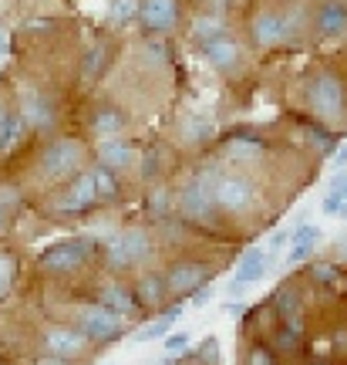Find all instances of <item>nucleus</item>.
I'll return each instance as SVG.
<instances>
[{"mask_svg": "<svg viewBox=\"0 0 347 365\" xmlns=\"http://www.w3.org/2000/svg\"><path fill=\"white\" fill-rule=\"evenodd\" d=\"M98 304L108 308V312L122 314V318L142 312L139 301H135V291H132V284H125V281H105L102 291H98Z\"/></svg>", "mask_w": 347, "mask_h": 365, "instance_id": "nucleus-13", "label": "nucleus"}, {"mask_svg": "<svg viewBox=\"0 0 347 365\" xmlns=\"http://www.w3.org/2000/svg\"><path fill=\"white\" fill-rule=\"evenodd\" d=\"M135 17L149 34H172L182 24V0H139Z\"/></svg>", "mask_w": 347, "mask_h": 365, "instance_id": "nucleus-6", "label": "nucleus"}, {"mask_svg": "<svg viewBox=\"0 0 347 365\" xmlns=\"http://www.w3.org/2000/svg\"><path fill=\"white\" fill-rule=\"evenodd\" d=\"M155 254V244H152V234L142 230V227H132L125 234L108 244V261L115 264L118 271H135L142 264H149Z\"/></svg>", "mask_w": 347, "mask_h": 365, "instance_id": "nucleus-4", "label": "nucleus"}, {"mask_svg": "<svg viewBox=\"0 0 347 365\" xmlns=\"http://www.w3.org/2000/svg\"><path fill=\"white\" fill-rule=\"evenodd\" d=\"M81 166V145L75 139H58L44 149V156H41V173L48 176V180H65L71 173Z\"/></svg>", "mask_w": 347, "mask_h": 365, "instance_id": "nucleus-9", "label": "nucleus"}, {"mask_svg": "<svg viewBox=\"0 0 347 365\" xmlns=\"http://www.w3.org/2000/svg\"><path fill=\"white\" fill-rule=\"evenodd\" d=\"M273 257H277V250H250L243 257V264H240V271H236V281L230 284V294H243L246 284H253L257 277H263V271L273 264Z\"/></svg>", "mask_w": 347, "mask_h": 365, "instance_id": "nucleus-15", "label": "nucleus"}, {"mask_svg": "<svg viewBox=\"0 0 347 365\" xmlns=\"http://www.w3.org/2000/svg\"><path fill=\"white\" fill-rule=\"evenodd\" d=\"M135 14H139V0H115V11H112L115 24H129Z\"/></svg>", "mask_w": 347, "mask_h": 365, "instance_id": "nucleus-24", "label": "nucleus"}, {"mask_svg": "<svg viewBox=\"0 0 347 365\" xmlns=\"http://www.w3.org/2000/svg\"><path fill=\"white\" fill-rule=\"evenodd\" d=\"M7 210H11V193H0V227L7 223Z\"/></svg>", "mask_w": 347, "mask_h": 365, "instance_id": "nucleus-29", "label": "nucleus"}, {"mask_svg": "<svg viewBox=\"0 0 347 365\" xmlns=\"http://www.w3.org/2000/svg\"><path fill=\"white\" fill-rule=\"evenodd\" d=\"M337 163H341V166H347V145H344V149H337Z\"/></svg>", "mask_w": 347, "mask_h": 365, "instance_id": "nucleus-32", "label": "nucleus"}, {"mask_svg": "<svg viewBox=\"0 0 347 365\" xmlns=\"http://www.w3.org/2000/svg\"><path fill=\"white\" fill-rule=\"evenodd\" d=\"M243 312V301H233V304H226V314H240Z\"/></svg>", "mask_w": 347, "mask_h": 365, "instance_id": "nucleus-30", "label": "nucleus"}, {"mask_svg": "<svg viewBox=\"0 0 347 365\" xmlns=\"http://www.w3.org/2000/svg\"><path fill=\"white\" fill-rule=\"evenodd\" d=\"M75 328L88 341H115L122 335V328H125V318L102 308V304H85V308H78Z\"/></svg>", "mask_w": 347, "mask_h": 365, "instance_id": "nucleus-5", "label": "nucleus"}, {"mask_svg": "<svg viewBox=\"0 0 347 365\" xmlns=\"http://www.w3.org/2000/svg\"><path fill=\"white\" fill-rule=\"evenodd\" d=\"M213 274H216V267L209 261H199V257H193V254H182L179 261L169 264L166 271V287H169V298H189L196 287H203L213 281Z\"/></svg>", "mask_w": 347, "mask_h": 365, "instance_id": "nucleus-3", "label": "nucleus"}, {"mask_svg": "<svg viewBox=\"0 0 347 365\" xmlns=\"http://www.w3.org/2000/svg\"><path fill=\"white\" fill-rule=\"evenodd\" d=\"M98 156H102V166L105 170H129L132 163H135V149H132L129 139H122V135H112V139H105L102 149H98Z\"/></svg>", "mask_w": 347, "mask_h": 365, "instance_id": "nucleus-17", "label": "nucleus"}, {"mask_svg": "<svg viewBox=\"0 0 347 365\" xmlns=\"http://www.w3.org/2000/svg\"><path fill=\"white\" fill-rule=\"evenodd\" d=\"M17 112L24 115L27 129H48V125L54 122L51 98H48L44 91H38V88H27L24 91V98H21V108H17Z\"/></svg>", "mask_w": 347, "mask_h": 365, "instance_id": "nucleus-14", "label": "nucleus"}, {"mask_svg": "<svg viewBox=\"0 0 347 365\" xmlns=\"http://www.w3.org/2000/svg\"><path fill=\"white\" fill-rule=\"evenodd\" d=\"M317 244H321V227H314V223H297L294 230H290V254H287V264L307 261L310 254L317 250Z\"/></svg>", "mask_w": 347, "mask_h": 365, "instance_id": "nucleus-16", "label": "nucleus"}, {"mask_svg": "<svg viewBox=\"0 0 347 365\" xmlns=\"http://www.w3.org/2000/svg\"><path fill=\"white\" fill-rule=\"evenodd\" d=\"M7 51V31H4V27H0V54Z\"/></svg>", "mask_w": 347, "mask_h": 365, "instance_id": "nucleus-31", "label": "nucleus"}, {"mask_svg": "<svg viewBox=\"0 0 347 365\" xmlns=\"http://www.w3.org/2000/svg\"><path fill=\"white\" fill-rule=\"evenodd\" d=\"M307 34V11L297 0H270L250 14V41L260 51H277Z\"/></svg>", "mask_w": 347, "mask_h": 365, "instance_id": "nucleus-1", "label": "nucleus"}, {"mask_svg": "<svg viewBox=\"0 0 347 365\" xmlns=\"http://www.w3.org/2000/svg\"><path fill=\"white\" fill-rule=\"evenodd\" d=\"M307 31L317 34V38L347 34V0H317L307 17Z\"/></svg>", "mask_w": 347, "mask_h": 365, "instance_id": "nucleus-8", "label": "nucleus"}, {"mask_svg": "<svg viewBox=\"0 0 347 365\" xmlns=\"http://www.w3.org/2000/svg\"><path fill=\"white\" fill-rule=\"evenodd\" d=\"M11 277H14V264L0 257V298L7 294V287H11Z\"/></svg>", "mask_w": 347, "mask_h": 365, "instance_id": "nucleus-27", "label": "nucleus"}, {"mask_svg": "<svg viewBox=\"0 0 347 365\" xmlns=\"http://www.w3.org/2000/svg\"><path fill=\"white\" fill-rule=\"evenodd\" d=\"M27 122L21 112H11L7 105H0V153H11L14 145L21 143Z\"/></svg>", "mask_w": 347, "mask_h": 365, "instance_id": "nucleus-19", "label": "nucleus"}, {"mask_svg": "<svg viewBox=\"0 0 347 365\" xmlns=\"http://www.w3.org/2000/svg\"><path fill=\"white\" fill-rule=\"evenodd\" d=\"M132 291H135V301H139V308H149V312H162V304L169 301L166 274L145 271L142 277H135Z\"/></svg>", "mask_w": 347, "mask_h": 365, "instance_id": "nucleus-12", "label": "nucleus"}, {"mask_svg": "<svg viewBox=\"0 0 347 365\" xmlns=\"http://www.w3.org/2000/svg\"><path fill=\"white\" fill-rule=\"evenodd\" d=\"M307 105L314 122H321L324 129L347 125V88H344V78L337 75V68L324 65L310 75Z\"/></svg>", "mask_w": 347, "mask_h": 365, "instance_id": "nucleus-2", "label": "nucleus"}, {"mask_svg": "<svg viewBox=\"0 0 347 365\" xmlns=\"http://www.w3.org/2000/svg\"><path fill=\"white\" fill-rule=\"evenodd\" d=\"M95 173V190H98V200H115L118 196V180L112 170H105V166H98Z\"/></svg>", "mask_w": 347, "mask_h": 365, "instance_id": "nucleus-23", "label": "nucleus"}, {"mask_svg": "<svg viewBox=\"0 0 347 365\" xmlns=\"http://www.w3.org/2000/svg\"><path fill=\"white\" fill-rule=\"evenodd\" d=\"M102 65H105V48L98 44V48H95V51H91L88 58H85V75H88V78H95Z\"/></svg>", "mask_w": 347, "mask_h": 365, "instance_id": "nucleus-26", "label": "nucleus"}, {"mask_svg": "<svg viewBox=\"0 0 347 365\" xmlns=\"http://www.w3.org/2000/svg\"><path fill=\"white\" fill-rule=\"evenodd\" d=\"M243 365H280V359L270 341H250L243 352Z\"/></svg>", "mask_w": 347, "mask_h": 365, "instance_id": "nucleus-22", "label": "nucleus"}, {"mask_svg": "<svg viewBox=\"0 0 347 365\" xmlns=\"http://www.w3.org/2000/svg\"><path fill=\"white\" fill-rule=\"evenodd\" d=\"M189 345V335L186 331H179V335H169L166 339V352H176V349H186Z\"/></svg>", "mask_w": 347, "mask_h": 365, "instance_id": "nucleus-28", "label": "nucleus"}, {"mask_svg": "<svg viewBox=\"0 0 347 365\" xmlns=\"http://www.w3.org/2000/svg\"><path fill=\"white\" fill-rule=\"evenodd\" d=\"M179 314H182V304H176V308H169L166 314H162V318H159V322H152V325H145L139 331V335H135V339L139 341H149V339H162V335H166L169 328L176 325V322H179Z\"/></svg>", "mask_w": 347, "mask_h": 365, "instance_id": "nucleus-21", "label": "nucleus"}, {"mask_svg": "<svg viewBox=\"0 0 347 365\" xmlns=\"http://www.w3.org/2000/svg\"><path fill=\"white\" fill-rule=\"evenodd\" d=\"M91 125H95V132H98L102 139H112V135H122V132H125L129 115H125L118 105H102V108L95 112V118H91Z\"/></svg>", "mask_w": 347, "mask_h": 365, "instance_id": "nucleus-18", "label": "nucleus"}, {"mask_svg": "<svg viewBox=\"0 0 347 365\" xmlns=\"http://www.w3.org/2000/svg\"><path fill=\"white\" fill-rule=\"evenodd\" d=\"M98 203V190H95V173H81L71 186H68V193L58 200V210L61 213H85L88 207Z\"/></svg>", "mask_w": 347, "mask_h": 365, "instance_id": "nucleus-11", "label": "nucleus"}, {"mask_svg": "<svg viewBox=\"0 0 347 365\" xmlns=\"http://www.w3.org/2000/svg\"><path fill=\"white\" fill-rule=\"evenodd\" d=\"M159 170H162V153L149 149V153L142 156V176H145V180H152V176H159Z\"/></svg>", "mask_w": 347, "mask_h": 365, "instance_id": "nucleus-25", "label": "nucleus"}, {"mask_svg": "<svg viewBox=\"0 0 347 365\" xmlns=\"http://www.w3.org/2000/svg\"><path fill=\"white\" fill-rule=\"evenodd\" d=\"M88 257H91V250L85 240H68V244L48 247L41 254L38 264H41V271H48V274H75L88 264Z\"/></svg>", "mask_w": 347, "mask_h": 365, "instance_id": "nucleus-7", "label": "nucleus"}, {"mask_svg": "<svg viewBox=\"0 0 347 365\" xmlns=\"http://www.w3.org/2000/svg\"><path fill=\"white\" fill-rule=\"evenodd\" d=\"M213 135H216V125H213L206 115H189L182 122V143L203 145V143H209Z\"/></svg>", "mask_w": 347, "mask_h": 365, "instance_id": "nucleus-20", "label": "nucleus"}, {"mask_svg": "<svg viewBox=\"0 0 347 365\" xmlns=\"http://www.w3.org/2000/svg\"><path fill=\"white\" fill-rule=\"evenodd\" d=\"M85 345H88V339H85L75 325H54V328L44 331V349H48L54 359H61V362L81 355L85 352Z\"/></svg>", "mask_w": 347, "mask_h": 365, "instance_id": "nucleus-10", "label": "nucleus"}]
</instances>
